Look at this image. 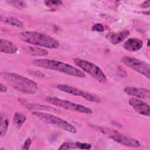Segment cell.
<instances>
[{
	"label": "cell",
	"instance_id": "26",
	"mask_svg": "<svg viewBox=\"0 0 150 150\" xmlns=\"http://www.w3.org/2000/svg\"><path fill=\"white\" fill-rule=\"evenodd\" d=\"M140 6L141 8H148L149 6V1H146L143 2L142 4H140Z\"/></svg>",
	"mask_w": 150,
	"mask_h": 150
},
{
	"label": "cell",
	"instance_id": "27",
	"mask_svg": "<svg viewBox=\"0 0 150 150\" xmlns=\"http://www.w3.org/2000/svg\"><path fill=\"white\" fill-rule=\"evenodd\" d=\"M0 91L1 93H5L7 91V88L2 83L0 84Z\"/></svg>",
	"mask_w": 150,
	"mask_h": 150
},
{
	"label": "cell",
	"instance_id": "19",
	"mask_svg": "<svg viewBox=\"0 0 150 150\" xmlns=\"http://www.w3.org/2000/svg\"><path fill=\"white\" fill-rule=\"evenodd\" d=\"M8 125H9V120L5 112H1L0 131H1V135L2 137H4L5 135L8 128Z\"/></svg>",
	"mask_w": 150,
	"mask_h": 150
},
{
	"label": "cell",
	"instance_id": "23",
	"mask_svg": "<svg viewBox=\"0 0 150 150\" xmlns=\"http://www.w3.org/2000/svg\"><path fill=\"white\" fill-rule=\"evenodd\" d=\"M45 4L47 6H59L63 4L61 1H44Z\"/></svg>",
	"mask_w": 150,
	"mask_h": 150
},
{
	"label": "cell",
	"instance_id": "2",
	"mask_svg": "<svg viewBox=\"0 0 150 150\" xmlns=\"http://www.w3.org/2000/svg\"><path fill=\"white\" fill-rule=\"evenodd\" d=\"M1 75L13 88L23 93L33 94L38 91V85L36 82L30 79L10 72H1Z\"/></svg>",
	"mask_w": 150,
	"mask_h": 150
},
{
	"label": "cell",
	"instance_id": "15",
	"mask_svg": "<svg viewBox=\"0 0 150 150\" xmlns=\"http://www.w3.org/2000/svg\"><path fill=\"white\" fill-rule=\"evenodd\" d=\"M16 46L11 41L1 39L0 40V50L2 53H14L17 51Z\"/></svg>",
	"mask_w": 150,
	"mask_h": 150
},
{
	"label": "cell",
	"instance_id": "5",
	"mask_svg": "<svg viewBox=\"0 0 150 150\" xmlns=\"http://www.w3.org/2000/svg\"><path fill=\"white\" fill-rule=\"evenodd\" d=\"M73 62L77 66L90 75L97 81L101 83L107 82V79L105 73L96 64L90 62L89 61L79 58L73 59Z\"/></svg>",
	"mask_w": 150,
	"mask_h": 150
},
{
	"label": "cell",
	"instance_id": "22",
	"mask_svg": "<svg viewBox=\"0 0 150 150\" xmlns=\"http://www.w3.org/2000/svg\"><path fill=\"white\" fill-rule=\"evenodd\" d=\"M76 144L77 148H80L81 149H89L91 148V145L87 143L76 142Z\"/></svg>",
	"mask_w": 150,
	"mask_h": 150
},
{
	"label": "cell",
	"instance_id": "11",
	"mask_svg": "<svg viewBox=\"0 0 150 150\" xmlns=\"http://www.w3.org/2000/svg\"><path fill=\"white\" fill-rule=\"evenodd\" d=\"M124 92L129 96L143 99H149L150 98V91L144 88L127 86L124 89Z\"/></svg>",
	"mask_w": 150,
	"mask_h": 150
},
{
	"label": "cell",
	"instance_id": "12",
	"mask_svg": "<svg viewBox=\"0 0 150 150\" xmlns=\"http://www.w3.org/2000/svg\"><path fill=\"white\" fill-rule=\"evenodd\" d=\"M129 35V31L127 29L123 30L112 32L108 35L107 38L109 42L112 45H117L124 41Z\"/></svg>",
	"mask_w": 150,
	"mask_h": 150
},
{
	"label": "cell",
	"instance_id": "10",
	"mask_svg": "<svg viewBox=\"0 0 150 150\" xmlns=\"http://www.w3.org/2000/svg\"><path fill=\"white\" fill-rule=\"evenodd\" d=\"M128 104L137 113L144 116L149 117L150 107L145 102L132 97L129 99Z\"/></svg>",
	"mask_w": 150,
	"mask_h": 150
},
{
	"label": "cell",
	"instance_id": "14",
	"mask_svg": "<svg viewBox=\"0 0 150 150\" xmlns=\"http://www.w3.org/2000/svg\"><path fill=\"white\" fill-rule=\"evenodd\" d=\"M18 101L20 102L21 104L24 105L26 108L29 109V110H44L46 111H50L52 112H57L59 111V110L55 109L53 107H51L48 105H42V104H36V103H29L26 101V100H24L23 99L19 98L18 99Z\"/></svg>",
	"mask_w": 150,
	"mask_h": 150
},
{
	"label": "cell",
	"instance_id": "24",
	"mask_svg": "<svg viewBox=\"0 0 150 150\" xmlns=\"http://www.w3.org/2000/svg\"><path fill=\"white\" fill-rule=\"evenodd\" d=\"M92 30L98 32H103L104 31V27L101 23H96L92 26Z\"/></svg>",
	"mask_w": 150,
	"mask_h": 150
},
{
	"label": "cell",
	"instance_id": "18",
	"mask_svg": "<svg viewBox=\"0 0 150 150\" xmlns=\"http://www.w3.org/2000/svg\"><path fill=\"white\" fill-rule=\"evenodd\" d=\"M26 120V116L20 112H16L13 115V124L18 129L21 128V127L25 123Z\"/></svg>",
	"mask_w": 150,
	"mask_h": 150
},
{
	"label": "cell",
	"instance_id": "13",
	"mask_svg": "<svg viewBox=\"0 0 150 150\" xmlns=\"http://www.w3.org/2000/svg\"><path fill=\"white\" fill-rule=\"evenodd\" d=\"M143 46L142 40L138 38H129L124 43V48L129 52H137Z\"/></svg>",
	"mask_w": 150,
	"mask_h": 150
},
{
	"label": "cell",
	"instance_id": "25",
	"mask_svg": "<svg viewBox=\"0 0 150 150\" xmlns=\"http://www.w3.org/2000/svg\"><path fill=\"white\" fill-rule=\"evenodd\" d=\"M32 143V141L31 139L30 138H28L26 139V141H25L24 144L22 145V149H25V150H28L30 146Z\"/></svg>",
	"mask_w": 150,
	"mask_h": 150
},
{
	"label": "cell",
	"instance_id": "7",
	"mask_svg": "<svg viewBox=\"0 0 150 150\" xmlns=\"http://www.w3.org/2000/svg\"><path fill=\"white\" fill-rule=\"evenodd\" d=\"M45 100L47 103H50L52 105L67 110L87 114H91L93 113V111L87 107L68 100H63L56 97H46Z\"/></svg>",
	"mask_w": 150,
	"mask_h": 150
},
{
	"label": "cell",
	"instance_id": "20",
	"mask_svg": "<svg viewBox=\"0 0 150 150\" xmlns=\"http://www.w3.org/2000/svg\"><path fill=\"white\" fill-rule=\"evenodd\" d=\"M7 2L18 9L24 8L26 6V3L23 1H8Z\"/></svg>",
	"mask_w": 150,
	"mask_h": 150
},
{
	"label": "cell",
	"instance_id": "29",
	"mask_svg": "<svg viewBox=\"0 0 150 150\" xmlns=\"http://www.w3.org/2000/svg\"><path fill=\"white\" fill-rule=\"evenodd\" d=\"M149 46V40H148V46Z\"/></svg>",
	"mask_w": 150,
	"mask_h": 150
},
{
	"label": "cell",
	"instance_id": "21",
	"mask_svg": "<svg viewBox=\"0 0 150 150\" xmlns=\"http://www.w3.org/2000/svg\"><path fill=\"white\" fill-rule=\"evenodd\" d=\"M75 148H77L76 142H65L60 146L59 149H71Z\"/></svg>",
	"mask_w": 150,
	"mask_h": 150
},
{
	"label": "cell",
	"instance_id": "8",
	"mask_svg": "<svg viewBox=\"0 0 150 150\" xmlns=\"http://www.w3.org/2000/svg\"><path fill=\"white\" fill-rule=\"evenodd\" d=\"M121 60L129 68L141 74L148 79H149L150 69L148 63L130 56H124L121 59Z\"/></svg>",
	"mask_w": 150,
	"mask_h": 150
},
{
	"label": "cell",
	"instance_id": "6",
	"mask_svg": "<svg viewBox=\"0 0 150 150\" xmlns=\"http://www.w3.org/2000/svg\"><path fill=\"white\" fill-rule=\"evenodd\" d=\"M97 128L101 132L107 135L110 138L120 144L130 147H138L141 145L138 140L120 133L114 129L103 127H97Z\"/></svg>",
	"mask_w": 150,
	"mask_h": 150
},
{
	"label": "cell",
	"instance_id": "16",
	"mask_svg": "<svg viewBox=\"0 0 150 150\" xmlns=\"http://www.w3.org/2000/svg\"><path fill=\"white\" fill-rule=\"evenodd\" d=\"M25 49L29 54L33 56H46L49 53L47 50L39 47L26 46Z\"/></svg>",
	"mask_w": 150,
	"mask_h": 150
},
{
	"label": "cell",
	"instance_id": "4",
	"mask_svg": "<svg viewBox=\"0 0 150 150\" xmlns=\"http://www.w3.org/2000/svg\"><path fill=\"white\" fill-rule=\"evenodd\" d=\"M32 114L47 124L54 126L70 133L74 134L77 132L76 127L71 124L53 114L40 111H33Z\"/></svg>",
	"mask_w": 150,
	"mask_h": 150
},
{
	"label": "cell",
	"instance_id": "1",
	"mask_svg": "<svg viewBox=\"0 0 150 150\" xmlns=\"http://www.w3.org/2000/svg\"><path fill=\"white\" fill-rule=\"evenodd\" d=\"M32 63L39 67L58 71L74 77H85L84 73L80 69L61 61L49 59H36L32 61Z\"/></svg>",
	"mask_w": 150,
	"mask_h": 150
},
{
	"label": "cell",
	"instance_id": "28",
	"mask_svg": "<svg viewBox=\"0 0 150 150\" xmlns=\"http://www.w3.org/2000/svg\"><path fill=\"white\" fill-rule=\"evenodd\" d=\"M142 13L144 14V15H149V11H142Z\"/></svg>",
	"mask_w": 150,
	"mask_h": 150
},
{
	"label": "cell",
	"instance_id": "9",
	"mask_svg": "<svg viewBox=\"0 0 150 150\" xmlns=\"http://www.w3.org/2000/svg\"><path fill=\"white\" fill-rule=\"evenodd\" d=\"M56 88L60 91H62L66 93H69L73 96L81 97L91 102L98 103L101 102V99L100 97L94 94H93L91 93H90L88 92L81 90L80 89L75 88L74 87H72L67 84H59L56 86Z\"/></svg>",
	"mask_w": 150,
	"mask_h": 150
},
{
	"label": "cell",
	"instance_id": "17",
	"mask_svg": "<svg viewBox=\"0 0 150 150\" xmlns=\"http://www.w3.org/2000/svg\"><path fill=\"white\" fill-rule=\"evenodd\" d=\"M1 20L2 22H3L6 24L10 25L11 26L17 27V28H23L24 26L23 23L21 21L18 19V18L12 17V16L4 17V18L1 17Z\"/></svg>",
	"mask_w": 150,
	"mask_h": 150
},
{
	"label": "cell",
	"instance_id": "3",
	"mask_svg": "<svg viewBox=\"0 0 150 150\" xmlns=\"http://www.w3.org/2000/svg\"><path fill=\"white\" fill-rule=\"evenodd\" d=\"M19 39L27 43L49 49H57L59 43L54 38L45 33L33 32L24 31L19 35Z\"/></svg>",
	"mask_w": 150,
	"mask_h": 150
}]
</instances>
